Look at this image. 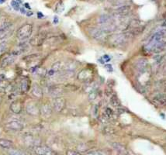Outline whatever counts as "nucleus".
<instances>
[{"label":"nucleus","instance_id":"1","mask_svg":"<svg viewBox=\"0 0 166 155\" xmlns=\"http://www.w3.org/2000/svg\"><path fill=\"white\" fill-rule=\"evenodd\" d=\"M33 31V26L30 23L23 25L22 27L18 29L16 33L17 38L20 40H27L31 36Z\"/></svg>","mask_w":166,"mask_h":155},{"label":"nucleus","instance_id":"2","mask_svg":"<svg viewBox=\"0 0 166 155\" xmlns=\"http://www.w3.org/2000/svg\"><path fill=\"white\" fill-rule=\"evenodd\" d=\"M166 37V30H161V31H157L150 38L148 44L147 46V48L151 47L152 45L155 44H158L159 42L162 40V39Z\"/></svg>","mask_w":166,"mask_h":155},{"label":"nucleus","instance_id":"3","mask_svg":"<svg viewBox=\"0 0 166 155\" xmlns=\"http://www.w3.org/2000/svg\"><path fill=\"white\" fill-rule=\"evenodd\" d=\"M33 151L36 155H58L47 146H34L33 148Z\"/></svg>","mask_w":166,"mask_h":155},{"label":"nucleus","instance_id":"4","mask_svg":"<svg viewBox=\"0 0 166 155\" xmlns=\"http://www.w3.org/2000/svg\"><path fill=\"white\" fill-rule=\"evenodd\" d=\"M65 107V100L63 98H56L54 101L53 109L57 113H61Z\"/></svg>","mask_w":166,"mask_h":155},{"label":"nucleus","instance_id":"5","mask_svg":"<svg viewBox=\"0 0 166 155\" xmlns=\"http://www.w3.org/2000/svg\"><path fill=\"white\" fill-rule=\"evenodd\" d=\"M6 128L11 131H21L23 129V125L19 121H11L6 123Z\"/></svg>","mask_w":166,"mask_h":155},{"label":"nucleus","instance_id":"6","mask_svg":"<svg viewBox=\"0 0 166 155\" xmlns=\"http://www.w3.org/2000/svg\"><path fill=\"white\" fill-rule=\"evenodd\" d=\"M147 49L153 53H159L162 51H166V41H161L158 44H155L151 47H148Z\"/></svg>","mask_w":166,"mask_h":155},{"label":"nucleus","instance_id":"7","mask_svg":"<svg viewBox=\"0 0 166 155\" xmlns=\"http://www.w3.org/2000/svg\"><path fill=\"white\" fill-rule=\"evenodd\" d=\"M127 40V35L125 34H117L113 40V44H116L117 46H121L125 44Z\"/></svg>","mask_w":166,"mask_h":155},{"label":"nucleus","instance_id":"8","mask_svg":"<svg viewBox=\"0 0 166 155\" xmlns=\"http://www.w3.org/2000/svg\"><path fill=\"white\" fill-rule=\"evenodd\" d=\"M89 35L95 40H99L105 34L102 31L101 28H92L89 31Z\"/></svg>","mask_w":166,"mask_h":155},{"label":"nucleus","instance_id":"9","mask_svg":"<svg viewBox=\"0 0 166 155\" xmlns=\"http://www.w3.org/2000/svg\"><path fill=\"white\" fill-rule=\"evenodd\" d=\"M26 110H27V113L32 116H37L40 113V110L38 109L37 105L34 102H30V103L27 104Z\"/></svg>","mask_w":166,"mask_h":155},{"label":"nucleus","instance_id":"10","mask_svg":"<svg viewBox=\"0 0 166 155\" xmlns=\"http://www.w3.org/2000/svg\"><path fill=\"white\" fill-rule=\"evenodd\" d=\"M131 10V7L130 6H127V5H124V6H120L119 8H117L115 10V13L117 16H126L129 13Z\"/></svg>","mask_w":166,"mask_h":155},{"label":"nucleus","instance_id":"11","mask_svg":"<svg viewBox=\"0 0 166 155\" xmlns=\"http://www.w3.org/2000/svg\"><path fill=\"white\" fill-rule=\"evenodd\" d=\"M40 113L43 116L46 118H48L51 116L52 114V107L49 104H44L42 106V107L40 110Z\"/></svg>","mask_w":166,"mask_h":155},{"label":"nucleus","instance_id":"12","mask_svg":"<svg viewBox=\"0 0 166 155\" xmlns=\"http://www.w3.org/2000/svg\"><path fill=\"white\" fill-rule=\"evenodd\" d=\"M22 103L19 101H14L10 105V110L16 114H19L22 112Z\"/></svg>","mask_w":166,"mask_h":155},{"label":"nucleus","instance_id":"13","mask_svg":"<svg viewBox=\"0 0 166 155\" xmlns=\"http://www.w3.org/2000/svg\"><path fill=\"white\" fill-rule=\"evenodd\" d=\"M31 92L34 97L37 98H40L43 96V91H42L41 88L37 85V84H34L31 87Z\"/></svg>","mask_w":166,"mask_h":155},{"label":"nucleus","instance_id":"14","mask_svg":"<svg viewBox=\"0 0 166 155\" xmlns=\"http://www.w3.org/2000/svg\"><path fill=\"white\" fill-rule=\"evenodd\" d=\"M112 19H112L111 16L108 15V14H102V15L100 16L99 18L98 23L99 24L103 26V25L111 23Z\"/></svg>","mask_w":166,"mask_h":155},{"label":"nucleus","instance_id":"15","mask_svg":"<svg viewBox=\"0 0 166 155\" xmlns=\"http://www.w3.org/2000/svg\"><path fill=\"white\" fill-rule=\"evenodd\" d=\"M0 147L6 150L10 149L13 147V142L7 139L0 138Z\"/></svg>","mask_w":166,"mask_h":155},{"label":"nucleus","instance_id":"16","mask_svg":"<svg viewBox=\"0 0 166 155\" xmlns=\"http://www.w3.org/2000/svg\"><path fill=\"white\" fill-rule=\"evenodd\" d=\"M113 148L117 151V152H119L121 155H127L128 154V151L124 146L121 145L120 144H117V143H114L113 144Z\"/></svg>","mask_w":166,"mask_h":155},{"label":"nucleus","instance_id":"17","mask_svg":"<svg viewBox=\"0 0 166 155\" xmlns=\"http://www.w3.org/2000/svg\"><path fill=\"white\" fill-rule=\"evenodd\" d=\"M100 28H101L102 32L104 33V34H110V33H113L116 31V26L115 25L112 24V23L103 25V26H102V27H100Z\"/></svg>","mask_w":166,"mask_h":155},{"label":"nucleus","instance_id":"18","mask_svg":"<svg viewBox=\"0 0 166 155\" xmlns=\"http://www.w3.org/2000/svg\"><path fill=\"white\" fill-rule=\"evenodd\" d=\"M78 67V64L75 61H68L64 64V70L74 72Z\"/></svg>","mask_w":166,"mask_h":155},{"label":"nucleus","instance_id":"19","mask_svg":"<svg viewBox=\"0 0 166 155\" xmlns=\"http://www.w3.org/2000/svg\"><path fill=\"white\" fill-rule=\"evenodd\" d=\"M43 40H44V37H40V35H39V36H36L35 37L32 38L30 40V44H33V45L40 46L43 44Z\"/></svg>","mask_w":166,"mask_h":155},{"label":"nucleus","instance_id":"20","mask_svg":"<svg viewBox=\"0 0 166 155\" xmlns=\"http://www.w3.org/2000/svg\"><path fill=\"white\" fill-rule=\"evenodd\" d=\"M16 57L14 55H12V56H9V57H6V58L4 59L3 61L2 62V68H5V67H7L9 65H10L11 64L14 62L15 61Z\"/></svg>","mask_w":166,"mask_h":155},{"label":"nucleus","instance_id":"21","mask_svg":"<svg viewBox=\"0 0 166 155\" xmlns=\"http://www.w3.org/2000/svg\"><path fill=\"white\" fill-rule=\"evenodd\" d=\"M51 95L55 98H59L61 95L62 94V89L58 87H55L51 89Z\"/></svg>","mask_w":166,"mask_h":155},{"label":"nucleus","instance_id":"22","mask_svg":"<svg viewBox=\"0 0 166 155\" xmlns=\"http://www.w3.org/2000/svg\"><path fill=\"white\" fill-rule=\"evenodd\" d=\"M110 103L113 106H115L117 108H120L121 106V102H120L119 98H117L116 95H113L110 98Z\"/></svg>","mask_w":166,"mask_h":155},{"label":"nucleus","instance_id":"23","mask_svg":"<svg viewBox=\"0 0 166 155\" xmlns=\"http://www.w3.org/2000/svg\"><path fill=\"white\" fill-rule=\"evenodd\" d=\"M147 61H146L145 59H141L139 60L137 64V67H138V69L140 71L144 70V69H145V68L147 67Z\"/></svg>","mask_w":166,"mask_h":155},{"label":"nucleus","instance_id":"24","mask_svg":"<svg viewBox=\"0 0 166 155\" xmlns=\"http://www.w3.org/2000/svg\"><path fill=\"white\" fill-rule=\"evenodd\" d=\"M21 90L23 92H27L30 88V84H29V81L27 79H23L21 81Z\"/></svg>","mask_w":166,"mask_h":155},{"label":"nucleus","instance_id":"25","mask_svg":"<svg viewBox=\"0 0 166 155\" xmlns=\"http://www.w3.org/2000/svg\"><path fill=\"white\" fill-rule=\"evenodd\" d=\"M7 154L8 155H24L20 151L16 149H13V148H10V149L7 150Z\"/></svg>","mask_w":166,"mask_h":155},{"label":"nucleus","instance_id":"26","mask_svg":"<svg viewBox=\"0 0 166 155\" xmlns=\"http://www.w3.org/2000/svg\"><path fill=\"white\" fill-rule=\"evenodd\" d=\"M61 62H56L52 65L51 67V71H53L54 72H57L61 70Z\"/></svg>","mask_w":166,"mask_h":155},{"label":"nucleus","instance_id":"27","mask_svg":"<svg viewBox=\"0 0 166 155\" xmlns=\"http://www.w3.org/2000/svg\"><path fill=\"white\" fill-rule=\"evenodd\" d=\"M64 4H63L61 2H58V5H57V6H56V12H57V13H61V12L64 11Z\"/></svg>","mask_w":166,"mask_h":155},{"label":"nucleus","instance_id":"28","mask_svg":"<svg viewBox=\"0 0 166 155\" xmlns=\"http://www.w3.org/2000/svg\"><path fill=\"white\" fill-rule=\"evenodd\" d=\"M104 133H106V134H113V133H115V130H113V128L110 127H106L104 128Z\"/></svg>","mask_w":166,"mask_h":155},{"label":"nucleus","instance_id":"29","mask_svg":"<svg viewBox=\"0 0 166 155\" xmlns=\"http://www.w3.org/2000/svg\"><path fill=\"white\" fill-rule=\"evenodd\" d=\"M66 155H82L80 152L73 151V150H68L66 152Z\"/></svg>","mask_w":166,"mask_h":155},{"label":"nucleus","instance_id":"30","mask_svg":"<svg viewBox=\"0 0 166 155\" xmlns=\"http://www.w3.org/2000/svg\"><path fill=\"white\" fill-rule=\"evenodd\" d=\"M85 155H103V154H102L101 152L96 151H94L88 152V153H86V154Z\"/></svg>","mask_w":166,"mask_h":155},{"label":"nucleus","instance_id":"31","mask_svg":"<svg viewBox=\"0 0 166 155\" xmlns=\"http://www.w3.org/2000/svg\"><path fill=\"white\" fill-rule=\"evenodd\" d=\"M96 98V94L95 92H92L89 95V99H90V100H94Z\"/></svg>","mask_w":166,"mask_h":155},{"label":"nucleus","instance_id":"32","mask_svg":"<svg viewBox=\"0 0 166 155\" xmlns=\"http://www.w3.org/2000/svg\"><path fill=\"white\" fill-rule=\"evenodd\" d=\"M6 79V77L4 75H0V81H2Z\"/></svg>","mask_w":166,"mask_h":155},{"label":"nucleus","instance_id":"33","mask_svg":"<svg viewBox=\"0 0 166 155\" xmlns=\"http://www.w3.org/2000/svg\"><path fill=\"white\" fill-rule=\"evenodd\" d=\"M99 1H103V0H99Z\"/></svg>","mask_w":166,"mask_h":155}]
</instances>
